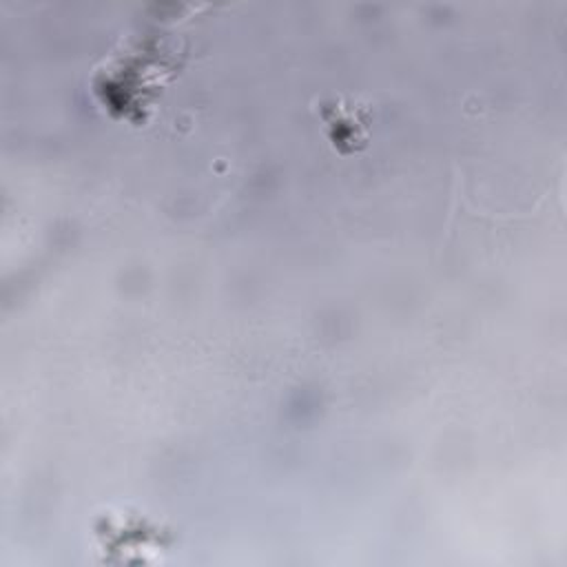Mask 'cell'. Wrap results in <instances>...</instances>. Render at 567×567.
Here are the masks:
<instances>
[{"label": "cell", "instance_id": "obj_1", "mask_svg": "<svg viewBox=\"0 0 567 567\" xmlns=\"http://www.w3.org/2000/svg\"><path fill=\"white\" fill-rule=\"evenodd\" d=\"M312 111L330 148L339 155H357L370 146L374 111L368 102L354 95L330 93L317 97Z\"/></svg>", "mask_w": 567, "mask_h": 567}]
</instances>
